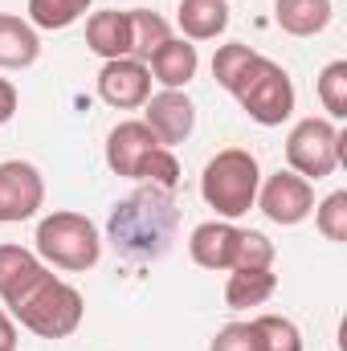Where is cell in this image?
Here are the masks:
<instances>
[{"label":"cell","mask_w":347,"mask_h":351,"mask_svg":"<svg viewBox=\"0 0 347 351\" xmlns=\"http://www.w3.org/2000/svg\"><path fill=\"white\" fill-rule=\"evenodd\" d=\"M0 298L37 339H70L86 315L82 294L21 245H0Z\"/></svg>","instance_id":"obj_1"},{"label":"cell","mask_w":347,"mask_h":351,"mask_svg":"<svg viewBox=\"0 0 347 351\" xmlns=\"http://www.w3.org/2000/svg\"><path fill=\"white\" fill-rule=\"evenodd\" d=\"M213 78L229 90L241 102V110L261 127H282L294 114V82H290V74L278 62H270L265 53L241 45V41L217 45Z\"/></svg>","instance_id":"obj_2"},{"label":"cell","mask_w":347,"mask_h":351,"mask_svg":"<svg viewBox=\"0 0 347 351\" xmlns=\"http://www.w3.org/2000/svg\"><path fill=\"white\" fill-rule=\"evenodd\" d=\"M172 225H176V213L164 188L135 192L123 204H115L110 241L127 258H160L168 250V241H172Z\"/></svg>","instance_id":"obj_3"},{"label":"cell","mask_w":347,"mask_h":351,"mask_svg":"<svg viewBox=\"0 0 347 351\" xmlns=\"http://www.w3.org/2000/svg\"><path fill=\"white\" fill-rule=\"evenodd\" d=\"M258 188H261V168L258 156L246 147H225L217 152L204 172H200V196L208 208H217L221 221H237L258 204Z\"/></svg>","instance_id":"obj_4"},{"label":"cell","mask_w":347,"mask_h":351,"mask_svg":"<svg viewBox=\"0 0 347 351\" xmlns=\"http://www.w3.org/2000/svg\"><path fill=\"white\" fill-rule=\"evenodd\" d=\"M37 258L53 269H70V274H86L102 258V237L98 225L82 213H49L37 225Z\"/></svg>","instance_id":"obj_5"},{"label":"cell","mask_w":347,"mask_h":351,"mask_svg":"<svg viewBox=\"0 0 347 351\" xmlns=\"http://www.w3.org/2000/svg\"><path fill=\"white\" fill-rule=\"evenodd\" d=\"M286 164L302 180H327L344 164V131L331 119H298L286 135Z\"/></svg>","instance_id":"obj_6"},{"label":"cell","mask_w":347,"mask_h":351,"mask_svg":"<svg viewBox=\"0 0 347 351\" xmlns=\"http://www.w3.org/2000/svg\"><path fill=\"white\" fill-rule=\"evenodd\" d=\"M258 208L265 213V221L274 225H302L315 213V184L302 180L298 172H274L261 180L258 188Z\"/></svg>","instance_id":"obj_7"},{"label":"cell","mask_w":347,"mask_h":351,"mask_svg":"<svg viewBox=\"0 0 347 351\" xmlns=\"http://www.w3.org/2000/svg\"><path fill=\"white\" fill-rule=\"evenodd\" d=\"M45 204V180L29 160H4L0 164V225H16L37 217Z\"/></svg>","instance_id":"obj_8"},{"label":"cell","mask_w":347,"mask_h":351,"mask_svg":"<svg viewBox=\"0 0 347 351\" xmlns=\"http://www.w3.org/2000/svg\"><path fill=\"white\" fill-rule=\"evenodd\" d=\"M164 143L156 139V131L143 123V119H127L119 123L110 135H106V168L115 176H127V180H143L147 160L160 152Z\"/></svg>","instance_id":"obj_9"},{"label":"cell","mask_w":347,"mask_h":351,"mask_svg":"<svg viewBox=\"0 0 347 351\" xmlns=\"http://www.w3.org/2000/svg\"><path fill=\"white\" fill-rule=\"evenodd\" d=\"M98 98L115 110H135L152 98V70L135 58H115L102 62L98 70Z\"/></svg>","instance_id":"obj_10"},{"label":"cell","mask_w":347,"mask_h":351,"mask_svg":"<svg viewBox=\"0 0 347 351\" xmlns=\"http://www.w3.org/2000/svg\"><path fill=\"white\" fill-rule=\"evenodd\" d=\"M143 123L156 131V139L164 147H176V143H184L192 135L196 106H192V98L184 90H160V94H152L143 102Z\"/></svg>","instance_id":"obj_11"},{"label":"cell","mask_w":347,"mask_h":351,"mask_svg":"<svg viewBox=\"0 0 347 351\" xmlns=\"http://www.w3.org/2000/svg\"><path fill=\"white\" fill-rule=\"evenodd\" d=\"M241 233L233 221H204L192 229L188 237V254L192 262L204 265V269H233L237 265V254H241Z\"/></svg>","instance_id":"obj_12"},{"label":"cell","mask_w":347,"mask_h":351,"mask_svg":"<svg viewBox=\"0 0 347 351\" xmlns=\"http://www.w3.org/2000/svg\"><path fill=\"white\" fill-rule=\"evenodd\" d=\"M147 70L156 74L152 82H160L164 90H184L192 78H196V70H200V53H196L192 41L168 37V41L147 58Z\"/></svg>","instance_id":"obj_13"},{"label":"cell","mask_w":347,"mask_h":351,"mask_svg":"<svg viewBox=\"0 0 347 351\" xmlns=\"http://www.w3.org/2000/svg\"><path fill=\"white\" fill-rule=\"evenodd\" d=\"M86 45L90 53H98L102 62L115 58H131V21L119 8H102L86 21Z\"/></svg>","instance_id":"obj_14"},{"label":"cell","mask_w":347,"mask_h":351,"mask_svg":"<svg viewBox=\"0 0 347 351\" xmlns=\"http://www.w3.org/2000/svg\"><path fill=\"white\" fill-rule=\"evenodd\" d=\"M41 58V37L29 21L0 12V70H29Z\"/></svg>","instance_id":"obj_15"},{"label":"cell","mask_w":347,"mask_h":351,"mask_svg":"<svg viewBox=\"0 0 347 351\" xmlns=\"http://www.w3.org/2000/svg\"><path fill=\"white\" fill-rule=\"evenodd\" d=\"M176 21L184 41H213L229 29V0H180Z\"/></svg>","instance_id":"obj_16"},{"label":"cell","mask_w":347,"mask_h":351,"mask_svg":"<svg viewBox=\"0 0 347 351\" xmlns=\"http://www.w3.org/2000/svg\"><path fill=\"white\" fill-rule=\"evenodd\" d=\"M274 290H278L274 265H241V269H229L225 302H229L233 311H250V306H261Z\"/></svg>","instance_id":"obj_17"},{"label":"cell","mask_w":347,"mask_h":351,"mask_svg":"<svg viewBox=\"0 0 347 351\" xmlns=\"http://www.w3.org/2000/svg\"><path fill=\"white\" fill-rule=\"evenodd\" d=\"M274 21L290 37H315L331 25V0H274Z\"/></svg>","instance_id":"obj_18"},{"label":"cell","mask_w":347,"mask_h":351,"mask_svg":"<svg viewBox=\"0 0 347 351\" xmlns=\"http://www.w3.org/2000/svg\"><path fill=\"white\" fill-rule=\"evenodd\" d=\"M127 21H131V58L147 66V58L172 37V29H168V21H164L160 12H152V8H127Z\"/></svg>","instance_id":"obj_19"},{"label":"cell","mask_w":347,"mask_h":351,"mask_svg":"<svg viewBox=\"0 0 347 351\" xmlns=\"http://www.w3.org/2000/svg\"><path fill=\"white\" fill-rule=\"evenodd\" d=\"M90 0H29V25L33 29H70L78 16H86Z\"/></svg>","instance_id":"obj_20"},{"label":"cell","mask_w":347,"mask_h":351,"mask_svg":"<svg viewBox=\"0 0 347 351\" xmlns=\"http://www.w3.org/2000/svg\"><path fill=\"white\" fill-rule=\"evenodd\" d=\"M254 327L261 335V351H302V331L282 315H258Z\"/></svg>","instance_id":"obj_21"},{"label":"cell","mask_w":347,"mask_h":351,"mask_svg":"<svg viewBox=\"0 0 347 351\" xmlns=\"http://www.w3.org/2000/svg\"><path fill=\"white\" fill-rule=\"evenodd\" d=\"M319 102L331 119H347V62H331L319 74Z\"/></svg>","instance_id":"obj_22"},{"label":"cell","mask_w":347,"mask_h":351,"mask_svg":"<svg viewBox=\"0 0 347 351\" xmlns=\"http://www.w3.org/2000/svg\"><path fill=\"white\" fill-rule=\"evenodd\" d=\"M315 229L327 241H347V192H331L315 204Z\"/></svg>","instance_id":"obj_23"},{"label":"cell","mask_w":347,"mask_h":351,"mask_svg":"<svg viewBox=\"0 0 347 351\" xmlns=\"http://www.w3.org/2000/svg\"><path fill=\"white\" fill-rule=\"evenodd\" d=\"M208 351H261V335H258V327H254V319H250V323H229V327H221V331L213 335Z\"/></svg>","instance_id":"obj_24"},{"label":"cell","mask_w":347,"mask_h":351,"mask_svg":"<svg viewBox=\"0 0 347 351\" xmlns=\"http://www.w3.org/2000/svg\"><path fill=\"white\" fill-rule=\"evenodd\" d=\"M16 114V86L8 78H0V127Z\"/></svg>","instance_id":"obj_25"},{"label":"cell","mask_w":347,"mask_h":351,"mask_svg":"<svg viewBox=\"0 0 347 351\" xmlns=\"http://www.w3.org/2000/svg\"><path fill=\"white\" fill-rule=\"evenodd\" d=\"M0 351H16V327L4 311H0Z\"/></svg>","instance_id":"obj_26"}]
</instances>
